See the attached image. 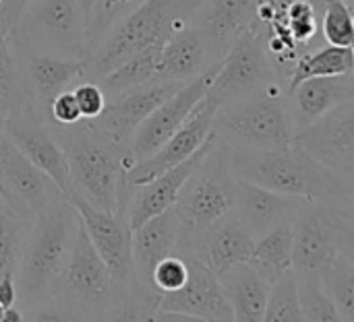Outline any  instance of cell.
Masks as SVG:
<instances>
[{
    "mask_svg": "<svg viewBox=\"0 0 354 322\" xmlns=\"http://www.w3.org/2000/svg\"><path fill=\"white\" fill-rule=\"evenodd\" d=\"M201 2H203V0H178V12L189 21L191 14L197 10V6H199Z\"/></svg>",
    "mask_w": 354,
    "mask_h": 322,
    "instance_id": "obj_42",
    "label": "cell"
},
{
    "mask_svg": "<svg viewBox=\"0 0 354 322\" xmlns=\"http://www.w3.org/2000/svg\"><path fill=\"white\" fill-rule=\"evenodd\" d=\"M2 132L35 168H39L60 188V192L68 201L73 199L66 157L46 122H41L27 110H12L4 118Z\"/></svg>",
    "mask_w": 354,
    "mask_h": 322,
    "instance_id": "obj_17",
    "label": "cell"
},
{
    "mask_svg": "<svg viewBox=\"0 0 354 322\" xmlns=\"http://www.w3.org/2000/svg\"><path fill=\"white\" fill-rule=\"evenodd\" d=\"M0 2H2V0H0Z\"/></svg>",
    "mask_w": 354,
    "mask_h": 322,
    "instance_id": "obj_48",
    "label": "cell"
},
{
    "mask_svg": "<svg viewBox=\"0 0 354 322\" xmlns=\"http://www.w3.org/2000/svg\"><path fill=\"white\" fill-rule=\"evenodd\" d=\"M348 72H354L353 48H340L330 43H326L324 48L317 46L309 52H303L297 58L288 74L286 91L311 77H332V74H348Z\"/></svg>",
    "mask_w": 354,
    "mask_h": 322,
    "instance_id": "obj_29",
    "label": "cell"
},
{
    "mask_svg": "<svg viewBox=\"0 0 354 322\" xmlns=\"http://www.w3.org/2000/svg\"><path fill=\"white\" fill-rule=\"evenodd\" d=\"M315 10H317V14H319V19H322V12H324V8L332 2V0H307ZM348 2H353V0H348Z\"/></svg>",
    "mask_w": 354,
    "mask_h": 322,
    "instance_id": "obj_44",
    "label": "cell"
},
{
    "mask_svg": "<svg viewBox=\"0 0 354 322\" xmlns=\"http://www.w3.org/2000/svg\"><path fill=\"white\" fill-rule=\"evenodd\" d=\"M290 225L297 277L319 279V273L338 252H354V209L305 201Z\"/></svg>",
    "mask_w": 354,
    "mask_h": 322,
    "instance_id": "obj_8",
    "label": "cell"
},
{
    "mask_svg": "<svg viewBox=\"0 0 354 322\" xmlns=\"http://www.w3.org/2000/svg\"><path fill=\"white\" fill-rule=\"evenodd\" d=\"M4 310H6V308H4V306H0V322H2V319H4Z\"/></svg>",
    "mask_w": 354,
    "mask_h": 322,
    "instance_id": "obj_47",
    "label": "cell"
},
{
    "mask_svg": "<svg viewBox=\"0 0 354 322\" xmlns=\"http://www.w3.org/2000/svg\"><path fill=\"white\" fill-rule=\"evenodd\" d=\"M15 50L85 60L87 19L77 0H29L6 31Z\"/></svg>",
    "mask_w": 354,
    "mask_h": 322,
    "instance_id": "obj_6",
    "label": "cell"
},
{
    "mask_svg": "<svg viewBox=\"0 0 354 322\" xmlns=\"http://www.w3.org/2000/svg\"><path fill=\"white\" fill-rule=\"evenodd\" d=\"M17 304V285H15V277L10 275H2L0 277V306L10 308Z\"/></svg>",
    "mask_w": 354,
    "mask_h": 322,
    "instance_id": "obj_41",
    "label": "cell"
},
{
    "mask_svg": "<svg viewBox=\"0 0 354 322\" xmlns=\"http://www.w3.org/2000/svg\"><path fill=\"white\" fill-rule=\"evenodd\" d=\"M48 114H50V124H58V126H71L83 120L71 89H64L52 97Z\"/></svg>",
    "mask_w": 354,
    "mask_h": 322,
    "instance_id": "obj_39",
    "label": "cell"
},
{
    "mask_svg": "<svg viewBox=\"0 0 354 322\" xmlns=\"http://www.w3.org/2000/svg\"><path fill=\"white\" fill-rule=\"evenodd\" d=\"M77 2H79V6H81V10H83L85 19H87V17H89V10H91V6H93L95 0H77Z\"/></svg>",
    "mask_w": 354,
    "mask_h": 322,
    "instance_id": "obj_46",
    "label": "cell"
},
{
    "mask_svg": "<svg viewBox=\"0 0 354 322\" xmlns=\"http://www.w3.org/2000/svg\"><path fill=\"white\" fill-rule=\"evenodd\" d=\"M0 194L21 213L35 217L62 199L60 188L35 168L0 130ZM66 199V197H64Z\"/></svg>",
    "mask_w": 354,
    "mask_h": 322,
    "instance_id": "obj_16",
    "label": "cell"
},
{
    "mask_svg": "<svg viewBox=\"0 0 354 322\" xmlns=\"http://www.w3.org/2000/svg\"><path fill=\"white\" fill-rule=\"evenodd\" d=\"M253 244L255 238L251 232L232 211H228L205 228H180L176 254H189L218 275L232 265L247 263Z\"/></svg>",
    "mask_w": 354,
    "mask_h": 322,
    "instance_id": "obj_14",
    "label": "cell"
},
{
    "mask_svg": "<svg viewBox=\"0 0 354 322\" xmlns=\"http://www.w3.org/2000/svg\"><path fill=\"white\" fill-rule=\"evenodd\" d=\"M232 174L228 165V145L214 139L201 161L193 168L172 205L180 228L199 230L230 211Z\"/></svg>",
    "mask_w": 354,
    "mask_h": 322,
    "instance_id": "obj_9",
    "label": "cell"
},
{
    "mask_svg": "<svg viewBox=\"0 0 354 322\" xmlns=\"http://www.w3.org/2000/svg\"><path fill=\"white\" fill-rule=\"evenodd\" d=\"M189 21L178 12V0H143L87 54L83 81H100L133 54L149 46H164Z\"/></svg>",
    "mask_w": 354,
    "mask_h": 322,
    "instance_id": "obj_5",
    "label": "cell"
},
{
    "mask_svg": "<svg viewBox=\"0 0 354 322\" xmlns=\"http://www.w3.org/2000/svg\"><path fill=\"white\" fill-rule=\"evenodd\" d=\"M6 114H8V101H6V97L2 95V91H0V130H2V124H4Z\"/></svg>",
    "mask_w": 354,
    "mask_h": 322,
    "instance_id": "obj_45",
    "label": "cell"
},
{
    "mask_svg": "<svg viewBox=\"0 0 354 322\" xmlns=\"http://www.w3.org/2000/svg\"><path fill=\"white\" fill-rule=\"evenodd\" d=\"M216 64L220 62L212 58L201 33L193 25H185L183 29L174 31L160 50L158 81L187 83Z\"/></svg>",
    "mask_w": 354,
    "mask_h": 322,
    "instance_id": "obj_25",
    "label": "cell"
},
{
    "mask_svg": "<svg viewBox=\"0 0 354 322\" xmlns=\"http://www.w3.org/2000/svg\"><path fill=\"white\" fill-rule=\"evenodd\" d=\"M0 91L8 101V112L23 110L25 99H23L21 85H19L17 62H15V54L8 43L6 31L2 27H0Z\"/></svg>",
    "mask_w": 354,
    "mask_h": 322,
    "instance_id": "obj_36",
    "label": "cell"
},
{
    "mask_svg": "<svg viewBox=\"0 0 354 322\" xmlns=\"http://www.w3.org/2000/svg\"><path fill=\"white\" fill-rule=\"evenodd\" d=\"M141 2L143 0H95L87 17V54L120 19L133 12Z\"/></svg>",
    "mask_w": 354,
    "mask_h": 322,
    "instance_id": "obj_33",
    "label": "cell"
},
{
    "mask_svg": "<svg viewBox=\"0 0 354 322\" xmlns=\"http://www.w3.org/2000/svg\"><path fill=\"white\" fill-rule=\"evenodd\" d=\"M33 217L21 213L0 194V277L15 273Z\"/></svg>",
    "mask_w": 354,
    "mask_h": 322,
    "instance_id": "obj_31",
    "label": "cell"
},
{
    "mask_svg": "<svg viewBox=\"0 0 354 322\" xmlns=\"http://www.w3.org/2000/svg\"><path fill=\"white\" fill-rule=\"evenodd\" d=\"M187 277H189V265L185 256L176 252L164 256L151 271V281H153V288L160 292V296L180 290Z\"/></svg>",
    "mask_w": 354,
    "mask_h": 322,
    "instance_id": "obj_37",
    "label": "cell"
},
{
    "mask_svg": "<svg viewBox=\"0 0 354 322\" xmlns=\"http://www.w3.org/2000/svg\"><path fill=\"white\" fill-rule=\"evenodd\" d=\"M247 263L266 283H274L292 269V225L282 223L255 240Z\"/></svg>",
    "mask_w": 354,
    "mask_h": 322,
    "instance_id": "obj_27",
    "label": "cell"
},
{
    "mask_svg": "<svg viewBox=\"0 0 354 322\" xmlns=\"http://www.w3.org/2000/svg\"><path fill=\"white\" fill-rule=\"evenodd\" d=\"M77 108L81 112L83 120H93L102 114L104 105H106V93L102 91V87L95 81H79L77 85L71 87Z\"/></svg>",
    "mask_w": 354,
    "mask_h": 322,
    "instance_id": "obj_38",
    "label": "cell"
},
{
    "mask_svg": "<svg viewBox=\"0 0 354 322\" xmlns=\"http://www.w3.org/2000/svg\"><path fill=\"white\" fill-rule=\"evenodd\" d=\"M319 285L342 322H354V252H338L319 273Z\"/></svg>",
    "mask_w": 354,
    "mask_h": 322,
    "instance_id": "obj_30",
    "label": "cell"
},
{
    "mask_svg": "<svg viewBox=\"0 0 354 322\" xmlns=\"http://www.w3.org/2000/svg\"><path fill=\"white\" fill-rule=\"evenodd\" d=\"M160 50H162V46H149V48L133 54L131 58H127L114 70L104 74L100 81H95L102 87V91L106 93V99L120 95L124 91L137 89L145 83L158 81Z\"/></svg>",
    "mask_w": 354,
    "mask_h": 322,
    "instance_id": "obj_28",
    "label": "cell"
},
{
    "mask_svg": "<svg viewBox=\"0 0 354 322\" xmlns=\"http://www.w3.org/2000/svg\"><path fill=\"white\" fill-rule=\"evenodd\" d=\"M346 101H354V72L311 77L286 91V103L297 132Z\"/></svg>",
    "mask_w": 354,
    "mask_h": 322,
    "instance_id": "obj_24",
    "label": "cell"
},
{
    "mask_svg": "<svg viewBox=\"0 0 354 322\" xmlns=\"http://www.w3.org/2000/svg\"><path fill=\"white\" fill-rule=\"evenodd\" d=\"M299 288V306L303 322H342L334 304L324 294L319 279L311 277H297Z\"/></svg>",
    "mask_w": 354,
    "mask_h": 322,
    "instance_id": "obj_35",
    "label": "cell"
},
{
    "mask_svg": "<svg viewBox=\"0 0 354 322\" xmlns=\"http://www.w3.org/2000/svg\"><path fill=\"white\" fill-rule=\"evenodd\" d=\"M2 322H25V316H23L21 308L10 306V308L4 310V319H2Z\"/></svg>",
    "mask_w": 354,
    "mask_h": 322,
    "instance_id": "obj_43",
    "label": "cell"
},
{
    "mask_svg": "<svg viewBox=\"0 0 354 322\" xmlns=\"http://www.w3.org/2000/svg\"><path fill=\"white\" fill-rule=\"evenodd\" d=\"M263 322H303L297 275L292 269L270 285Z\"/></svg>",
    "mask_w": 354,
    "mask_h": 322,
    "instance_id": "obj_32",
    "label": "cell"
},
{
    "mask_svg": "<svg viewBox=\"0 0 354 322\" xmlns=\"http://www.w3.org/2000/svg\"><path fill=\"white\" fill-rule=\"evenodd\" d=\"M27 2L29 0H2L0 2V27L4 31H8L12 27V23L19 19V14L27 6Z\"/></svg>",
    "mask_w": 354,
    "mask_h": 322,
    "instance_id": "obj_40",
    "label": "cell"
},
{
    "mask_svg": "<svg viewBox=\"0 0 354 322\" xmlns=\"http://www.w3.org/2000/svg\"><path fill=\"white\" fill-rule=\"evenodd\" d=\"M218 281L230 304L234 322H263L270 283H266L249 263L224 269L218 273Z\"/></svg>",
    "mask_w": 354,
    "mask_h": 322,
    "instance_id": "obj_26",
    "label": "cell"
},
{
    "mask_svg": "<svg viewBox=\"0 0 354 322\" xmlns=\"http://www.w3.org/2000/svg\"><path fill=\"white\" fill-rule=\"evenodd\" d=\"M276 89L286 91V81L276 70L259 39L251 31H245L220 60L205 97L214 101L216 108H222Z\"/></svg>",
    "mask_w": 354,
    "mask_h": 322,
    "instance_id": "obj_10",
    "label": "cell"
},
{
    "mask_svg": "<svg viewBox=\"0 0 354 322\" xmlns=\"http://www.w3.org/2000/svg\"><path fill=\"white\" fill-rule=\"evenodd\" d=\"M71 321H120L122 308L104 261L79 223L71 254L56 279L52 298Z\"/></svg>",
    "mask_w": 354,
    "mask_h": 322,
    "instance_id": "obj_4",
    "label": "cell"
},
{
    "mask_svg": "<svg viewBox=\"0 0 354 322\" xmlns=\"http://www.w3.org/2000/svg\"><path fill=\"white\" fill-rule=\"evenodd\" d=\"M180 256H185L189 265V277L180 290L162 294L158 310L189 314L199 322H234L230 304L222 294L218 275L197 259L189 254Z\"/></svg>",
    "mask_w": 354,
    "mask_h": 322,
    "instance_id": "obj_20",
    "label": "cell"
},
{
    "mask_svg": "<svg viewBox=\"0 0 354 322\" xmlns=\"http://www.w3.org/2000/svg\"><path fill=\"white\" fill-rule=\"evenodd\" d=\"M216 103L203 97L191 116L185 120V124L149 157L135 161L127 174H124V186L133 188L139 184H145L153 180L158 174L174 168L176 163L185 161L191 157L209 137H212V126H214V116H216Z\"/></svg>",
    "mask_w": 354,
    "mask_h": 322,
    "instance_id": "obj_18",
    "label": "cell"
},
{
    "mask_svg": "<svg viewBox=\"0 0 354 322\" xmlns=\"http://www.w3.org/2000/svg\"><path fill=\"white\" fill-rule=\"evenodd\" d=\"M71 203L79 213V219L87 232V238H89L93 250L104 261V265L112 277V283H114V290H116V296H118V302L122 308L120 321H124V308H127L129 288H131V279H133V259H131L133 230L129 228L124 215L100 211L81 199H73Z\"/></svg>",
    "mask_w": 354,
    "mask_h": 322,
    "instance_id": "obj_11",
    "label": "cell"
},
{
    "mask_svg": "<svg viewBox=\"0 0 354 322\" xmlns=\"http://www.w3.org/2000/svg\"><path fill=\"white\" fill-rule=\"evenodd\" d=\"M305 199L268 190L263 186L232 180V205L230 211L257 240L282 223H290Z\"/></svg>",
    "mask_w": 354,
    "mask_h": 322,
    "instance_id": "obj_22",
    "label": "cell"
},
{
    "mask_svg": "<svg viewBox=\"0 0 354 322\" xmlns=\"http://www.w3.org/2000/svg\"><path fill=\"white\" fill-rule=\"evenodd\" d=\"M257 0H203L191 14L193 25L205 39L216 62L224 58L230 46L251 27Z\"/></svg>",
    "mask_w": 354,
    "mask_h": 322,
    "instance_id": "obj_23",
    "label": "cell"
},
{
    "mask_svg": "<svg viewBox=\"0 0 354 322\" xmlns=\"http://www.w3.org/2000/svg\"><path fill=\"white\" fill-rule=\"evenodd\" d=\"M292 143L317 163L354 184V101H346L299 130Z\"/></svg>",
    "mask_w": 354,
    "mask_h": 322,
    "instance_id": "obj_13",
    "label": "cell"
},
{
    "mask_svg": "<svg viewBox=\"0 0 354 322\" xmlns=\"http://www.w3.org/2000/svg\"><path fill=\"white\" fill-rule=\"evenodd\" d=\"M230 174L274 192L354 209V184L330 172L295 143L282 149L228 147Z\"/></svg>",
    "mask_w": 354,
    "mask_h": 322,
    "instance_id": "obj_1",
    "label": "cell"
},
{
    "mask_svg": "<svg viewBox=\"0 0 354 322\" xmlns=\"http://www.w3.org/2000/svg\"><path fill=\"white\" fill-rule=\"evenodd\" d=\"M214 139H216V134L212 130V137L185 161H180L174 168L158 174L153 180H149L145 184H139L133 188L124 186V199H122L120 215H124L131 230H137L143 221L151 219L153 215H160L162 211H166L174 205L180 186L185 184V180L189 178L193 168L201 161L205 151L212 147Z\"/></svg>",
    "mask_w": 354,
    "mask_h": 322,
    "instance_id": "obj_21",
    "label": "cell"
},
{
    "mask_svg": "<svg viewBox=\"0 0 354 322\" xmlns=\"http://www.w3.org/2000/svg\"><path fill=\"white\" fill-rule=\"evenodd\" d=\"M218 64L205 70L203 74L187 81L174 95H170L166 101H162L131 134L127 143V151L133 157V161H141L156 153L191 116L195 105L205 97L207 87L212 83V77L216 72Z\"/></svg>",
    "mask_w": 354,
    "mask_h": 322,
    "instance_id": "obj_15",
    "label": "cell"
},
{
    "mask_svg": "<svg viewBox=\"0 0 354 322\" xmlns=\"http://www.w3.org/2000/svg\"><path fill=\"white\" fill-rule=\"evenodd\" d=\"M48 126L66 157L73 199H81L100 211L120 215L124 174L135 163L127 147L116 145L87 120L71 126Z\"/></svg>",
    "mask_w": 354,
    "mask_h": 322,
    "instance_id": "obj_2",
    "label": "cell"
},
{
    "mask_svg": "<svg viewBox=\"0 0 354 322\" xmlns=\"http://www.w3.org/2000/svg\"><path fill=\"white\" fill-rule=\"evenodd\" d=\"M216 139L239 149H282L297 134L286 91H263L216 110Z\"/></svg>",
    "mask_w": 354,
    "mask_h": 322,
    "instance_id": "obj_7",
    "label": "cell"
},
{
    "mask_svg": "<svg viewBox=\"0 0 354 322\" xmlns=\"http://www.w3.org/2000/svg\"><path fill=\"white\" fill-rule=\"evenodd\" d=\"M79 223L77 209L64 197L33 217L12 273L17 285L15 306L21 308V312L52 298L56 279L71 254Z\"/></svg>",
    "mask_w": 354,
    "mask_h": 322,
    "instance_id": "obj_3",
    "label": "cell"
},
{
    "mask_svg": "<svg viewBox=\"0 0 354 322\" xmlns=\"http://www.w3.org/2000/svg\"><path fill=\"white\" fill-rule=\"evenodd\" d=\"M15 62L19 72V85L25 99L23 110L31 112L41 122L50 124V101L64 89H71L83 81L85 60L58 58L48 54H31L15 50Z\"/></svg>",
    "mask_w": 354,
    "mask_h": 322,
    "instance_id": "obj_12",
    "label": "cell"
},
{
    "mask_svg": "<svg viewBox=\"0 0 354 322\" xmlns=\"http://www.w3.org/2000/svg\"><path fill=\"white\" fill-rule=\"evenodd\" d=\"M185 83L176 81H151L137 89L114 95L106 101L102 114L87 120L93 128L102 130L116 145L127 147L135 128L170 95H174Z\"/></svg>",
    "mask_w": 354,
    "mask_h": 322,
    "instance_id": "obj_19",
    "label": "cell"
},
{
    "mask_svg": "<svg viewBox=\"0 0 354 322\" xmlns=\"http://www.w3.org/2000/svg\"><path fill=\"white\" fill-rule=\"evenodd\" d=\"M319 35L330 46L353 48L354 21L353 2L348 0H332L319 19Z\"/></svg>",
    "mask_w": 354,
    "mask_h": 322,
    "instance_id": "obj_34",
    "label": "cell"
}]
</instances>
